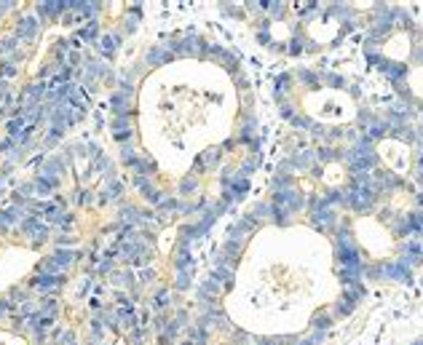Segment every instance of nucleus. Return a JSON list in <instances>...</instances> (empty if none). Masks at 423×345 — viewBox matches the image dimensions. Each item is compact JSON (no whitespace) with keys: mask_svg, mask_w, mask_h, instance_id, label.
<instances>
[{"mask_svg":"<svg viewBox=\"0 0 423 345\" xmlns=\"http://www.w3.org/2000/svg\"><path fill=\"white\" fill-rule=\"evenodd\" d=\"M32 257H35V254H32V252H25V249H11V252H6V254L0 257V287L17 281V278L32 265Z\"/></svg>","mask_w":423,"mask_h":345,"instance_id":"nucleus-1","label":"nucleus"},{"mask_svg":"<svg viewBox=\"0 0 423 345\" xmlns=\"http://www.w3.org/2000/svg\"><path fill=\"white\" fill-rule=\"evenodd\" d=\"M380 155L386 158V164H391L397 172H404L407 169V148H402L399 142H386L380 148Z\"/></svg>","mask_w":423,"mask_h":345,"instance_id":"nucleus-2","label":"nucleus"},{"mask_svg":"<svg viewBox=\"0 0 423 345\" xmlns=\"http://www.w3.org/2000/svg\"><path fill=\"white\" fill-rule=\"evenodd\" d=\"M172 238H175V230H166V233L161 236V252H164V254L172 249Z\"/></svg>","mask_w":423,"mask_h":345,"instance_id":"nucleus-3","label":"nucleus"},{"mask_svg":"<svg viewBox=\"0 0 423 345\" xmlns=\"http://www.w3.org/2000/svg\"><path fill=\"white\" fill-rule=\"evenodd\" d=\"M0 345H25V340H19V337H14L8 332H0Z\"/></svg>","mask_w":423,"mask_h":345,"instance_id":"nucleus-4","label":"nucleus"}]
</instances>
